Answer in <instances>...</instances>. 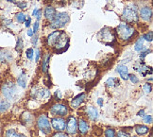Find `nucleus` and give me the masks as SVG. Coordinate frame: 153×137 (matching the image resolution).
I'll return each instance as SVG.
<instances>
[{
    "instance_id": "obj_17",
    "label": "nucleus",
    "mask_w": 153,
    "mask_h": 137,
    "mask_svg": "<svg viewBox=\"0 0 153 137\" xmlns=\"http://www.w3.org/2000/svg\"><path fill=\"white\" fill-rule=\"evenodd\" d=\"M13 60L11 53L7 50H0V62L1 63H8Z\"/></svg>"
},
{
    "instance_id": "obj_26",
    "label": "nucleus",
    "mask_w": 153,
    "mask_h": 137,
    "mask_svg": "<svg viewBox=\"0 0 153 137\" xmlns=\"http://www.w3.org/2000/svg\"><path fill=\"white\" fill-rule=\"evenodd\" d=\"M10 102L7 100H3L0 102V114H2V112H5L6 111H7L9 108H10Z\"/></svg>"
},
{
    "instance_id": "obj_11",
    "label": "nucleus",
    "mask_w": 153,
    "mask_h": 137,
    "mask_svg": "<svg viewBox=\"0 0 153 137\" xmlns=\"http://www.w3.org/2000/svg\"><path fill=\"white\" fill-rule=\"evenodd\" d=\"M134 69L139 72L143 77H146L148 74H151L152 70L151 67H149L148 65H146L144 63H137L134 65Z\"/></svg>"
},
{
    "instance_id": "obj_48",
    "label": "nucleus",
    "mask_w": 153,
    "mask_h": 137,
    "mask_svg": "<svg viewBox=\"0 0 153 137\" xmlns=\"http://www.w3.org/2000/svg\"><path fill=\"white\" fill-rule=\"evenodd\" d=\"M144 114H145V111H144V110H142V111H140V112H138V115L143 116V115H144Z\"/></svg>"
},
{
    "instance_id": "obj_32",
    "label": "nucleus",
    "mask_w": 153,
    "mask_h": 137,
    "mask_svg": "<svg viewBox=\"0 0 153 137\" xmlns=\"http://www.w3.org/2000/svg\"><path fill=\"white\" fill-rule=\"evenodd\" d=\"M143 90L146 94H149L152 90V87L150 83H146V84L143 86Z\"/></svg>"
},
{
    "instance_id": "obj_12",
    "label": "nucleus",
    "mask_w": 153,
    "mask_h": 137,
    "mask_svg": "<svg viewBox=\"0 0 153 137\" xmlns=\"http://www.w3.org/2000/svg\"><path fill=\"white\" fill-rule=\"evenodd\" d=\"M86 98V94L84 93H82L80 95H79V96H76V98H74L72 100H71V102H70V105H71L72 108H79V107L84 102V100Z\"/></svg>"
},
{
    "instance_id": "obj_14",
    "label": "nucleus",
    "mask_w": 153,
    "mask_h": 137,
    "mask_svg": "<svg viewBox=\"0 0 153 137\" xmlns=\"http://www.w3.org/2000/svg\"><path fill=\"white\" fill-rule=\"evenodd\" d=\"M86 114L89 116V118L93 121H96L98 118V112L94 106H87L86 107Z\"/></svg>"
},
{
    "instance_id": "obj_18",
    "label": "nucleus",
    "mask_w": 153,
    "mask_h": 137,
    "mask_svg": "<svg viewBox=\"0 0 153 137\" xmlns=\"http://www.w3.org/2000/svg\"><path fill=\"white\" fill-rule=\"evenodd\" d=\"M56 13H57L56 10L53 7H48L45 10V18L49 21H52L53 19H54Z\"/></svg>"
},
{
    "instance_id": "obj_44",
    "label": "nucleus",
    "mask_w": 153,
    "mask_h": 137,
    "mask_svg": "<svg viewBox=\"0 0 153 137\" xmlns=\"http://www.w3.org/2000/svg\"><path fill=\"white\" fill-rule=\"evenodd\" d=\"M39 58H40V50L37 49L36 50V59H35V62H38L39 61Z\"/></svg>"
},
{
    "instance_id": "obj_16",
    "label": "nucleus",
    "mask_w": 153,
    "mask_h": 137,
    "mask_svg": "<svg viewBox=\"0 0 153 137\" xmlns=\"http://www.w3.org/2000/svg\"><path fill=\"white\" fill-rule=\"evenodd\" d=\"M61 31H53L52 33H50L48 35V39H46V42H48V45L49 46H53L55 44V42L57 41L58 37L60 36V34H61Z\"/></svg>"
},
{
    "instance_id": "obj_38",
    "label": "nucleus",
    "mask_w": 153,
    "mask_h": 137,
    "mask_svg": "<svg viewBox=\"0 0 153 137\" xmlns=\"http://www.w3.org/2000/svg\"><path fill=\"white\" fill-rule=\"evenodd\" d=\"M144 122L146 123H149V124H151L152 123V116L151 115H145L144 118H143Z\"/></svg>"
},
{
    "instance_id": "obj_36",
    "label": "nucleus",
    "mask_w": 153,
    "mask_h": 137,
    "mask_svg": "<svg viewBox=\"0 0 153 137\" xmlns=\"http://www.w3.org/2000/svg\"><path fill=\"white\" fill-rule=\"evenodd\" d=\"M151 52V50H149V49H146V50H145V51H141V54H140V59L142 60V61H144V59H145V57L149 54V53H150Z\"/></svg>"
},
{
    "instance_id": "obj_10",
    "label": "nucleus",
    "mask_w": 153,
    "mask_h": 137,
    "mask_svg": "<svg viewBox=\"0 0 153 137\" xmlns=\"http://www.w3.org/2000/svg\"><path fill=\"white\" fill-rule=\"evenodd\" d=\"M76 130H78V122L75 117L70 116L66 124V132L69 134H75L76 133Z\"/></svg>"
},
{
    "instance_id": "obj_52",
    "label": "nucleus",
    "mask_w": 153,
    "mask_h": 137,
    "mask_svg": "<svg viewBox=\"0 0 153 137\" xmlns=\"http://www.w3.org/2000/svg\"><path fill=\"white\" fill-rule=\"evenodd\" d=\"M0 132H1V129H0Z\"/></svg>"
},
{
    "instance_id": "obj_3",
    "label": "nucleus",
    "mask_w": 153,
    "mask_h": 137,
    "mask_svg": "<svg viewBox=\"0 0 153 137\" xmlns=\"http://www.w3.org/2000/svg\"><path fill=\"white\" fill-rule=\"evenodd\" d=\"M122 19L127 23H136L139 20L136 7H127L122 13Z\"/></svg>"
},
{
    "instance_id": "obj_34",
    "label": "nucleus",
    "mask_w": 153,
    "mask_h": 137,
    "mask_svg": "<svg viewBox=\"0 0 153 137\" xmlns=\"http://www.w3.org/2000/svg\"><path fill=\"white\" fill-rule=\"evenodd\" d=\"M128 79L131 80V81L133 83V84H136V83L139 82V80L136 76H134V75H128Z\"/></svg>"
},
{
    "instance_id": "obj_23",
    "label": "nucleus",
    "mask_w": 153,
    "mask_h": 137,
    "mask_svg": "<svg viewBox=\"0 0 153 137\" xmlns=\"http://www.w3.org/2000/svg\"><path fill=\"white\" fill-rule=\"evenodd\" d=\"M149 128L146 126H143V125H141V126H137L135 128V130H136V133L138 135H145L149 133Z\"/></svg>"
},
{
    "instance_id": "obj_42",
    "label": "nucleus",
    "mask_w": 153,
    "mask_h": 137,
    "mask_svg": "<svg viewBox=\"0 0 153 137\" xmlns=\"http://www.w3.org/2000/svg\"><path fill=\"white\" fill-rule=\"evenodd\" d=\"M30 23H31V18H30V17H28V18H27V20L26 21V24H25V26L27 28V27H29V26H30Z\"/></svg>"
},
{
    "instance_id": "obj_28",
    "label": "nucleus",
    "mask_w": 153,
    "mask_h": 137,
    "mask_svg": "<svg viewBox=\"0 0 153 137\" xmlns=\"http://www.w3.org/2000/svg\"><path fill=\"white\" fill-rule=\"evenodd\" d=\"M23 47H24V44H23V40L22 38H18L17 39V43H16V47L15 49L18 53H21L23 50Z\"/></svg>"
},
{
    "instance_id": "obj_47",
    "label": "nucleus",
    "mask_w": 153,
    "mask_h": 137,
    "mask_svg": "<svg viewBox=\"0 0 153 137\" xmlns=\"http://www.w3.org/2000/svg\"><path fill=\"white\" fill-rule=\"evenodd\" d=\"M27 35H28V36L32 37V35H33V31H32V29H28V31H27Z\"/></svg>"
},
{
    "instance_id": "obj_30",
    "label": "nucleus",
    "mask_w": 153,
    "mask_h": 137,
    "mask_svg": "<svg viewBox=\"0 0 153 137\" xmlns=\"http://www.w3.org/2000/svg\"><path fill=\"white\" fill-rule=\"evenodd\" d=\"M105 136L106 137H115V132L113 129H107L105 130Z\"/></svg>"
},
{
    "instance_id": "obj_6",
    "label": "nucleus",
    "mask_w": 153,
    "mask_h": 137,
    "mask_svg": "<svg viewBox=\"0 0 153 137\" xmlns=\"http://www.w3.org/2000/svg\"><path fill=\"white\" fill-rule=\"evenodd\" d=\"M37 125L39 130L45 134H49L51 133V126L48 117L45 115H40L37 119Z\"/></svg>"
},
{
    "instance_id": "obj_25",
    "label": "nucleus",
    "mask_w": 153,
    "mask_h": 137,
    "mask_svg": "<svg viewBox=\"0 0 153 137\" xmlns=\"http://www.w3.org/2000/svg\"><path fill=\"white\" fill-rule=\"evenodd\" d=\"M143 46H144V38H143V37H141V38H139L138 41L136 42V44H135L134 48H135V50H136V51L141 52V51L143 50V48H144Z\"/></svg>"
},
{
    "instance_id": "obj_40",
    "label": "nucleus",
    "mask_w": 153,
    "mask_h": 137,
    "mask_svg": "<svg viewBox=\"0 0 153 137\" xmlns=\"http://www.w3.org/2000/svg\"><path fill=\"white\" fill-rule=\"evenodd\" d=\"M52 137H68V135L66 133H57Z\"/></svg>"
},
{
    "instance_id": "obj_33",
    "label": "nucleus",
    "mask_w": 153,
    "mask_h": 137,
    "mask_svg": "<svg viewBox=\"0 0 153 137\" xmlns=\"http://www.w3.org/2000/svg\"><path fill=\"white\" fill-rule=\"evenodd\" d=\"M143 38H144V40H146V41H149V42H152V40H153V32L149 31V33L145 34L144 36H143Z\"/></svg>"
},
{
    "instance_id": "obj_31",
    "label": "nucleus",
    "mask_w": 153,
    "mask_h": 137,
    "mask_svg": "<svg viewBox=\"0 0 153 137\" xmlns=\"http://www.w3.org/2000/svg\"><path fill=\"white\" fill-rule=\"evenodd\" d=\"M23 117H25V122H29L31 123L32 120H33V117H32V115H30L29 112H25L24 115H23Z\"/></svg>"
},
{
    "instance_id": "obj_27",
    "label": "nucleus",
    "mask_w": 153,
    "mask_h": 137,
    "mask_svg": "<svg viewBox=\"0 0 153 137\" xmlns=\"http://www.w3.org/2000/svg\"><path fill=\"white\" fill-rule=\"evenodd\" d=\"M106 84H107L109 87H115L117 85H119V80L115 79V78H110L106 81Z\"/></svg>"
},
{
    "instance_id": "obj_35",
    "label": "nucleus",
    "mask_w": 153,
    "mask_h": 137,
    "mask_svg": "<svg viewBox=\"0 0 153 137\" xmlns=\"http://www.w3.org/2000/svg\"><path fill=\"white\" fill-rule=\"evenodd\" d=\"M27 59H29V60H31L32 58H33V54H34V50L32 49V48H28L27 50Z\"/></svg>"
},
{
    "instance_id": "obj_7",
    "label": "nucleus",
    "mask_w": 153,
    "mask_h": 137,
    "mask_svg": "<svg viewBox=\"0 0 153 137\" xmlns=\"http://www.w3.org/2000/svg\"><path fill=\"white\" fill-rule=\"evenodd\" d=\"M16 86L13 82H6L2 86V94L3 96L8 99H13L16 96Z\"/></svg>"
},
{
    "instance_id": "obj_24",
    "label": "nucleus",
    "mask_w": 153,
    "mask_h": 137,
    "mask_svg": "<svg viewBox=\"0 0 153 137\" xmlns=\"http://www.w3.org/2000/svg\"><path fill=\"white\" fill-rule=\"evenodd\" d=\"M37 96L40 98H48L49 96H50V93L48 89H42V90H40L38 93H37Z\"/></svg>"
},
{
    "instance_id": "obj_13",
    "label": "nucleus",
    "mask_w": 153,
    "mask_h": 137,
    "mask_svg": "<svg viewBox=\"0 0 153 137\" xmlns=\"http://www.w3.org/2000/svg\"><path fill=\"white\" fill-rule=\"evenodd\" d=\"M140 15L144 21L149 22L152 18V10L149 7H144L140 10Z\"/></svg>"
},
{
    "instance_id": "obj_1",
    "label": "nucleus",
    "mask_w": 153,
    "mask_h": 137,
    "mask_svg": "<svg viewBox=\"0 0 153 137\" xmlns=\"http://www.w3.org/2000/svg\"><path fill=\"white\" fill-rule=\"evenodd\" d=\"M116 35L122 41H128L131 40L135 33V29L133 27L129 26L128 24L122 23L115 28Z\"/></svg>"
},
{
    "instance_id": "obj_22",
    "label": "nucleus",
    "mask_w": 153,
    "mask_h": 137,
    "mask_svg": "<svg viewBox=\"0 0 153 137\" xmlns=\"http://www.w3.org/2000/svg\"><path fill=\"white\" fill-rule=\"evenodd\" d=\"M49 61H50V55L46 54L44 58V61H43V65H42V69L45 73H48V63H49Z\"/></svg>"
},
{
    "instance_id": "obj_29",
    "label": "nucleus",
    "mask_w": 153,
    "mask_h": 137,
    "mask_svg": "<svg viewBox=\"0 0 153 137\" xmlns=\"http://www.w3.org/2000/svg\"><path fill=\"white\" fill-rule=\"evenodd\" d=\"M26 18H27V16L23 13H19L16 14V20H17V22L20 23V24L26 22Z\"/></svg>"
},
{
    "instance_id": "obj_21",
    "label": "nucleus",
    "mask_w": 153,
    "mask_h": 137,
    "mask_svg": "<svg viewBox=\"0 0 153 137\" xmlns=\"http://www.w3.org/2000/svg\"><path fill=\"white\" fill-rule=\"evenodd\" d=\"M17 84L22 88H26V86H27V77L24 73H22L18 77V79H17Z\"/></svg>"
},
{
    "instance_id": "obj_49",
    "label": "nucleus",
    "mask_w": 153,
    "mask_h": 137,
    "mask_svg": "<svg viewBox=\"0 0 153 137\" xmlns=\"http://www.w3.org/2000/svg\"><path fill=\"white\" fill-rule=\"evenodd\" d=\"M56 97H59V98H61V92L56 91Z\"/></svg>"
},
{
    "instance_id": "obj_37",
    "label": "nucleus",
    "mask_w": 153,
    "mask_h": 137,
    "mask_svg": "<svg viewBox=\"0 0 153 137\" xmlns=\"http://www.w3.org/2000/svg\"><path fill=\"white\" fill-rule=\"evenodd\" d=\"M116 137H131L129 136L128 133H125V132H122V130H120V132H118L116 133Z\"/></svg>"
},
{
    "instance_id": "obj_5",
    "label": "nucleus",
    "mask_w": 153,
    "mask_h": 137,
    "mask_svg": "<svg viewBox=\"0 0 153 137\" xmlns=\"http://www.w3.org/2000/svg\"><path fill=\"white\" fill-rule=\"evenodd\" d=\"M68 44H69L68 36L64 31H62L61 34H60V36L58 37L57 41L55 42V44H54V45H53V47H55V49L58 50V52H63L67 48Z\"/></svg>"
},
{
    "instance_id": "obj_43",
    "label": "nucleus",
    "mask_w": 153,
    "mask_h": 137,
    "mask_svg": "<svg viewBox=\"0 0 153 137\" xmlns=\"http://www.w3.org/2000/svg\"><path fill=\"white\" fill-rule=\"evenodd\" d=\"M41 15H42V10H38V13H36V15H35V16L37 17V19H38V20H40V19H41Z\"/></svg>"
},
{
    "instance_id": "obj_8",
    "label": "nucleus",
    "mask_w": 153,
    "mask_h": 137,
    "mask_svg": "<svg viewBox=\"0 0 153 137\" xmlns=\"http://www.w3.org/2000/svg\"><path fill=\"white\" fill-rule=\"evenodd\" d=\"M50 112L53 115H61V116H64L67 115L68 112V109L66 105L62 104V103H56L54 104L50 109Z\"/></svg>"
},
{
    "instance_id": "obj_50",
    "label": "nucleus",
    "mask_w": 153,
    "mask_h": 137,
    "mask_svg": "<svg viewBox=\"0 0 153 137\" xmlns=\"http://www.w3.org/2000/svg\"><path fill=\"white\" fill-rule=\"evenodd\" d=\"M38 13V10H37V9H35V10H33V13H32V15H33V16H35V15H36V13Z\"/></svg>"
},
{
    "instance_id": "obj_20",
    "label": "nucleus",
    "mask_w": 153,
    "mask_h": 137,
    "mask_svg": "<svg viewBox=\"0 0 153 137\" xmlns=\"http://www.w3.org/2000/svg\"><path fill=\"white\" fill-rule=\"evenodd\" d=\"M5 137H27V136L22 133H17L13 129H10L5 133Z\"/></svg>"
},
{
    "instance_id": "obj_39",
    "label": "nucleus",
    "mask_w": 153,
    "mask_h": 137,
    "mask_svg": "<svg viewBox=\"0 0 153 137\" xmlns=\"http://www.w3.org/2000/svg\"><path fill=\"white\" fill-rule=\"evenodd\" d=\"M17 6H18V7H19L20 9L25 10V9L27 8V2H20V3L17 4Z\"/></svg>"
},
{
    "instance_id": "obj_4",
    "label": "nucleus",
    "mask_w": 153,
    "mask_h": 137,
    "mask_svg": "<svg viewBox=\"0 0 153 137\" xmlns=\"http://www.w3.org/2000/svg\"><path fill=\"white\" fill-rule=\"evenodd\" d=\"M70 21L69 15L66 13H56L54 19L51 21L50 27L52 28H63Z\"/></svg>"
},
{
    "instance_id": "obj_45",
    "label": "nucleus",
    "mask_w": 153,
    "mask_h": 137,
    "mask_svg": "<svg viewBox=\"0 0 153 137\" xmlns=\"http://www.w3.org/2000/svg\"><path fill=\"white\" fill-rule=\"evenodd\" d=\"M97 104L99 105V106H103V99L102 98H98L97 99Z\"/></svg>"
},
{
    "instance_id": "obj_9",
    "label": "nucleus",
    "mask_w": 153,
    "mask_h": 137,
    "mask_svg": "<svg viewBox=\"0 0 153 137\" xmlns=\"http://www.w3.org/2000/svg\"><path fill=\"white\" fill-rule=\"evenodd\" d=\"M52 127L54 128L58 132H62V130H65V120L61 117H54L51 120Z\"/></svg>"
},
{
    "instance_id": "obj_2",
    "label": "nucleus",
    "mask_w": 153,
    "mask_h": 137,
    "mask_svg": "<svg viewBox=\"0 0 153 137\" xmlns=\"http://www.w3.org/2000/svg\"><path fill=\"white\" fill-rule=\"evenodd\" d=\"M98 40L106 45H113L115 43V36L111 28L106 27L103 28L97 34Z\"/></svg>"
},
{
    "instance_id": "obj_46",
    "label": "nucleus",
    "mask_w": 153,
    "mask_h": 137,
    "mask_svg": "<svg viewBox=\"0 0 153 137\" xmlns=\"http://www.w3.org/2000/svg\"><path fill=\"white\" fill-rule=\"evenodd\" d=\"M37 36H35V37H33L32 38V44H33V45H36V44H37Z\"/></svg>"
},
{
    "instance_id": "obj_41",
    "label": "nucleus",
    "mask_w": 153,
    "mask_h": 137,
    "mask_svg": "<svg viewBox=\"0 0 153 137\" xmlns=\"http://www.w3.org/2000/svg\"><path fill=\"white\" fill-rule=\"evenodd\" d=\"M38 29H39V23L38 22H35L34 26H33V32L36 33L38 31Z\"/></svg>"
},
{
    "instance_id": "obj_19",
    "label": "nucleus",
    "mask_w": 153,
    "mask_h": 137,
    "mask_svg": "<svg viewBox=\"0 0 153 137\" xmlns=\"http://www.w3.org/2000/svg\"><path fill=\"white\" fill-rule=\"evenodd\" d=\"M79 132L82 134H85L88 133L89 130V125L88 123L84 120V119H79Z\"/></svg>"
},
{
    "instance_id": "obj_51",
    "label": "nucleus",
    "mask_w": 153,
    "mask_h": 137,
    "mask_svg": "<svg viewBox=\"0 0 153 137\" xmlns=\"http://www.w3.org/2000/svg\"><path fill=\"white\" fill-rule=\"evenodd\" d=\"M7 1H8V2H14L15 0H7Z\"/></svg>"
},
{
    "instance_id": "obj_15",
    "label": "nucleus",
    "mask_w": 153,
    "mask_h": 137,
    "mask_svg": "<svg viewBox=\"0 0 153 137\" xmlns=\"http://www.w3.org/2000/svg\"><path fill=\"white\" fill-rule=\"evenodd\" d=\"M116 72L120 75L122 80H128V70L126 65H123V64L118 65V66L116 67Z\"/></svg>"
}]
</instances>
